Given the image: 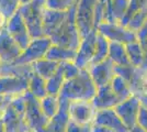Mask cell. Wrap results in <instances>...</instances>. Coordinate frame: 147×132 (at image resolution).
Segmentation results:
<instances>
[{
  "mask_svg": "<svg viewBox=\"0 0 147 132\" xmlns=\"http://www.w3.org/2000/svg\"><path fill=\"white\" fill-rule=\"evenodd\" d=\"M97 89L88 69L82 68L76 77L65 82L58 97L67 101H90L97 94Z\"/></svg>",
  "mask_w": 147,
  "mask_h": 132,
  "instance_id": "1",
  "label": "cell"
},
{
  "mask_svg": "<svg viewBox=\"0 0 147 132\" xmlns=\"http://www.w3.org/2000/svg\"><path fill=\"white\" fill-rule=\"evenodd\" d=\"M49 40L52 44L75 51L78 50L81 37L76 24V6L71 7L68 10L65 20L61 26L49 37Z\"/></svg>",
  "mask_w": 147,
  "mask_h": 132,
  "instance_id": "2",
  "label": "cell"
},
{
  "mask_svg": "<svg viewBox=\"0 0 147 132\" xmlns=\"http://www.w3.org/2000/svg\"><path fill=\"white\" fill-rule=\"evenodd\" d=\"M6 132H32L25 119V94L13 97L1 118Z\"/></svg>",
  "mask_w": 147,
  "mask_h": 132,
  "instance_id": "3",
  "label": "cell"
},
{
  "mask_svg": "<svg viewBox=\"0 0 147 132\" xmlns=\"http://www.w3.org/2000/svg\"><path fill=\"white\" fill-rule=\"evenodd\" d=\"M114 70L129 83L132 95L140 99L141 105L147 107V66H115Z\"/></svg>",
  "mask_w": 147,
  "mask_h": 132,
  "instance_id": "4",
  "label": "cell"
},
{
  "mask_svg": "<svg viewBox=\"0 0 147 132\" xmlns=\"http://www.w3.org/2000/svg\"><path fill=\"white\" fill-rule=\"evenodd\" d=\"M46 0H31L19 9L32 39L45 37L43 32V13Z\"/></svg>",
  "mask_w": 147,
  "mask_h": 132,
  "instance_id": "5",
  "label": "cell"
},
{
  "mask_svg": "<svg viewBox=\"0 0 147 132\" xmlns=\"http://www.w3.org/2000/svg\"><path fill=\"white\" fill-rule=\"evenodd\" d=\"M25 119L32 132H47L49 119L44 114L40 100L29 91L25 93Z\"/></svg>",
  "mask_w": 147,
  "mask_h": 132,
  "instance_id": "6",
  "label": "cell"
},
{
  "mask_svg": "<svg viewBox=\"0 0 147 132\" xmlns=\"http://www.w3.org/2000/svg\"><path fill=\"white\" fill-rule=\"evenodd\" d=\"M98 0H79L76 5V24L81 39L94 29V10Z\"/></svg>",
  "mask_w": 147,
  "mask_h": 132,
  "instance_id": "7",
  "label": "cell"
},
{
  "mask_svg": "<svg viewBox=\"0 0 147 132\" xmlns=\"http://www.w3.org/2000/svg\"><path fill=\"white\" fill-rule=\"evenodd\" d=\"M97 32L102 34L110 43L126 44L137 41L136 32L129 30L127 26L121 23L101 22L97 28Z\"/></svg>",
  "mask_w": 147,
  "mask_h": 132,
  "instance_id": "8",
  "label": "cell"
},
{
  "mask_svg": "<svg viewBox=\"0 0 147 132\" xmlns=\"http://www.w3.org/2000/svg\"><path fill=\"white\" fill-rule=\"evenodd\" d=\"M52 45V42L47 37L32 39L31 43L26 49L22 51L21 55L13 62V65H31L41 58H44L46 52Z\"/></svg>",
  "mask_w": 147,
  "mask_h": 132,
  "instance_id": "9",
  "label": "cell"
},
{
  "mask_svg": "<svg viewBox=\"0 0 147 132\" xmlns=\"http://www.w3.org/2000/svg\"><path fill=\"white\" fill-rule=\"evenodd\" d=\"M6 30L10 34V37L20 45L22 50L26 49V46L32 41V37L26 26V23L22 18L21 13L19 12V10L11 18L7 20Z\"/></svg>",
  "mask_w": 147,
  "mask_h": 132,
  "instance_id": "10",
  "label": "cell"
},
{
  "mask_svg": "<svg viewBox=\"0 0 147 132\" xmlns=\"http://www.w3.org/2000/svg\"><path fill=\"white\" fill-rule=\"evenodd\" d=\"M97 113V109L92 101H69L68 114L69 119L79 125H92Z\"/></svg>",
  "mask_w": 147,
  "mask_h": 132,
  "instance_id": "11",
  "label": "cell"
},
{
  "mask_svg": "<svg viewBox=\"0 0 147 132\" xmlns=\"http://www.w3.org/2000/svg\"><path fill=\"white\" fill-rule=\"evenodd\" d=\"M30 76L0 75V96L17 97L29 89Z\"/></svg>",
  "mask_w": 147,
  "mask_h": 132,
  "instance_id": "12",
  "label": "cell"
},
{
  "mask_svg": "<svg viewBox=\"0 0 147 132\" xmlns=\"http://www.w3.org/2000/svg\"><path fill=\"white\" fill-rule=\"evenodd\" d=\"M141 107V101L137 97L131 96L129 99L121 101L117 106L114 107V111L122 120L125 127L131 130L137 125V117Z\"/></svg>",
  "mask_w": 147,
  "mask_h": 132,
  "instance_id": "13",
  "label": "cell"
},
{
  "mask_svg": "<svg viewBox=\"0 0 147 132\" xmlns=\"http://www.w3.org/2000/svg\"><path fill=\"white\" fill-rule=\"evenodd\" d=\"M114 67H115V65L112 63V61L108 57L107 60H104L100 63L89 65L87 69L89 72V75L91 77L92 82L94 83L97 88H99L110 84L113 77L115 76Z\"/></svg>",
  "mask_w": 147,
  "mask_h": 132,
  "instance_id": "14",
  "label": "cell"
},
{
  "mask_svg": "<svg viewBox=\"0 0 147 132\" xmlns=\"http://www.w3.org/2000/svg\"><path fill=\"white\" fill-rule=\"evenodd\" d=\"M96 37H97V31H92L87 37L81 39L74 62L80 69L87 68L91 64L96 50Z\"/></svg>",
  "mask_w": 147,
  "mask_h": 132,
  "instance_id": "15",
  "label": "cell"
},
{
  "mask_svg": "<svg viewBox=\"0 0 147 132\" xmlns=\"http://www.w3.org/2000/svg\"><path fill=\"white\" fill-rule=\"evenodd\" d=\"M22 49L20 47L10 34L8 33L6 28L0 31V61L2 64H11L18 58Z\"/></svg>",
  "mask_w": 147,
  "mask_h": 132,
  "instance_id": "16",
  "label": "cell"
},
{
  "mask_svg": "<svg viewBox=\"0 0 147 132\" xmlns=\"http://www.w3.org/2000/svg\"><path fill=\"white\" fill-rule=\"evenodd\" d=\"M93 123L109 128L114 132H129V129L122 122V120L115 113L114 109L97 110Z\"/></svg>",
  "mask_w": 147,
  "mask_h": 132,
  "instance_id": "17",
  "label": "cell"
},
{
  "mask_svg": "<svg viewBox=\"0 0 147 132\" xmlns=\"http://www.w3.org/2000/svg\"><path fill=\"white\" fill-rule=\"evenodd\" d=\"M91 101L97 110L114 109V107L121 102L119 97L112 90L110 84L103 87H99L97 89V94Z\"/></svg>",
  "mask_w": 147,
  "mask_h": 132,
  "instance_id": "18",
  "label": "cell"
},
{
  "mask_svg": "<svg viewBox=\"0 0 147 132\" xmlns=\"http://www.w3.org/2000/svg\"><path fill=\"white\" fill-rule=\"evenodd\" d=\"M129 0H107L103 22L121 23L129 9Z\"/></svg>",
  "mask_w": 147,
  "mask_h": 132,
  "instance_id": "19",
  "label": "cell"
},
{
  "mask_svg": "<svg viewBox=\"0 0 147 132\" xmlns=\"http://www.w3.org/2000/svg\"><path fill=\"white\" fill-rule=\"evenodd\" d=\"M66 16H67V11H56V10H49L45 8L43 13L44 35L49 38L61 26Z\"/></svg>",
  "mask_w": 147,
  "mask_h": 132,
  "instance_id": "20",
  "label": "cell"
},
{
  "mask_svg": "<svg viewBox=\"0 0 147 132\" xmlns=\"http://www.w3.org/2000/svg\"><path fill=\"white\" fill-rule=\"evenodd\" d=\"M76 54H77V51L52 44L49 51L46 52L45 57L47 60H51V61H54V62L61 64L65 63V62H75Z\"/></svg>",
  "mask_w": 147,
  "mask_h": 132,
  "instance_id": "21",
  "label": "cell"
},
{
  "mask_svg": "<svg viewBox=\"0 0 147 132\" xmlns=\"http://www.w3.org/2000/svg\"><path fill=\"white\" fill-rule=\"evenodd\" d=\"M31 66H32V69L35 74L47 81L51 76L55 74V72L59 66V63L44 57V58H41L36 62H34L33 64H31Z\"/></svg>",
  "mask_w": 147,
  "mask_h": 132,
  "instance_id": "22",
  "label": "cell"
},
{
  "mask_svg": "<svg viewBox=\"0 0 147 132\" xmlns=\"http://www.w3.org/2000/svg\"><path fill=\"white\" fill-rule=\"evenodd\" d=\"M108 57L115 66H129V63L125 45L121 43H110Z\"/></svg>",
  "mask_w": 147,
  "mask_h": 132,
  "instance_id": "23",
  "label": "cell"
},
{
  "mask_svg": "<svg viewBox=\"0 0 147 132\" xmlns=\"http://www.w3.org/2000/svg\"><path fill=\"white\" fill-rule=\"evenodd\" d=\"M28 91L32 96H34L38 100L47 96V87H46V79L35 74L34 72L29 78V89Z\"/></svg>",
  "mask_w": 147,
  "mask_h": 132,
  "instance_id": "24",
  "label": "cell"
},
{
  "mask_svg": "<svg viewBox=\"0 0 147 132\" xmlns=\"http://www.w3.org/2000/svg\"><path fill=\"white\" fill-rule=\"evenodd\" d=\"M125 49H126L129 63L132 66H135V67L145 66V54L138 41L126 44Z\"/></svg>",
  "mask_w": 147,
  "mask_h": 132,
  "instance_id": "25",
  "label": "cell"
},
{
  "mask_svg": "<svg viewBox=\"0 0 147 132\" xmlns=\"http://www.w3.org/2000/svg\"><path fill=\"white\" fill-rule=\"evenodd\" d=\"M66 79L64 76V72H63V67L61 64H59L58 68L55 72L54 75H52L49 79L46 81V87H47V95L51 96H58L59 91H61L63 85L65 84Z\"/></svg>",
  "mask_w": 147,
  "mask_h": 132,
  "instance_id": "26",
  "label": "cell"
},
{
  "mask_svg": "<svg viewBox=\"0 0 147 132\" xmlns=\"http://www.w3.org/2000/svg\"><path fill=\"white\" fill-rule=\"evenodd\" d=\"M109 46L110 42L104 38L102 34H100L97 32V37H96V50H94V55L91 61V64H97L102 62L104 60L108 58L109 55Z\"/></svg>",
  "mask_w": 147,
  "mask_h": 132,
  "instance_id": "27",
  "label": "cell"
},
{
  "mask_svg": "<svg viewBox=\"0 0 147 132\" xmlns=\"http://www.w3.org/2000/svg\"><path fill=\"white\" fill-rule=\"evenodd\" d=\"M111 88L114 91V94L119 97V99L121 101H124L126 99H129L132 95L131 88L129 86V83L126 82L123 77H121L120 75H117L113 77V79L110 83Z\"/></svg>",
  "mask_w": 147,
  "mask_h": 132,
  "instance_id": "28",
  "label": "cell"
},
{
  "mask_svg": "<svg viewBox=\"0 0 147 132\" xmlns=\"http://www.w3.org/2000/svg\"><path fill=\"white\" fill-rule=\"evenodd\" d=\"M40 106L42 108L44 114L49 119H52L53 117H55L56 113L58 112L59 107H61V101H59L58 96L47 95L44 98L40 99Z\"/></svg>",
  "mask_w": 147,
  "mask_h": 132,
  "instance_id": "29",
  "label": "cell"
},
{
  "mask_svg": "<svg viewBox=\"0 0 147 132\" xmlns=\"http://www.w3.org/2000/svg\"><path fill=\"white\" fill-rule=\"evenodd\" d=\"M30 1L31 0H0V12L8 20L16 12H18V10L23 5Z\"/></svg>",
  "mask_w": 147,
  "mask_h": 132,
  "instance_id": "30",
  "label": "cell"
},
{
  "mask_svg": "<svg viewBox=\"0 0 147 132\" xmlns=\"http://www.w3.org/2000/svg\"><path fill=\"white\" fill-rule=\"evenodd\" d=\"M147 8V0H129V9L126 11V14L124 16V18L121 21V24L127 25L129 19L134 16L137 11H140L142 9Z\"/></svg>",
  "mask_w": 147,
  "mask_h": 132,
  "instance_id": "31",
  "label": "cell"
},
{
  "mask_svg": "<svg viewBox=\"0 0 147 132\" xmlns=\"http://www.w3.org/2000/svg\"><path fill=\"white\" fill-rule=\"evenodd\" d=\"M79 0H46L45 8L56 11H68L71 7L76 6Z\"/></svg>",
  "mask_w": 147,
  "mask_h": 132,
  "instance_id": "32",
  "label": "cell"
},
{
  "mask_svg": "<svg viewBox=\"0 0 147 132\" xmlns=\"http://www.w3.org/2000/svg\"><path fill=\"white\" fill-rule=\"evenodd\" d=\"M146 20H147V8H145V9H142V10H140V11H137V12L135 13L134 16L129 19V23H127L126 26L129 28V30L137 32L143 26V24L146 22Z\"/></svg>",
  "mask_w": 147,
  "mask_h": 132,
  "instance_id": "33",
  "label": "cell"
},
{
  "mask_svg": "<svg viewBox=\"0 0 147 132\" xmlns=\"http://www.w3.org/2000/svg\"><path fill=\"white\" fill-rule=\"evenodd\" d=\"M61 67H63V72H64V76H65V79H71L74 77L79 74V72L81 69L74 63V62H65V63H61Z\"/></svg>",
  "mask_w": 147,
  "mask_h": 132,
  "instance_id": "34",
  "label": "cell"
},
{
  "mask_svg": "<svg viewBox=\"0 0 147 132\" xmlns=\"http://www.w3.org/2000/svg\"><path fill=\"white\" fill-rule=\"evenodd\" d=\"M136 34H137V41H138V43L141 44L142 49L144 51L145 66H147V20L141 29L136 32Z\"/></svg>",
  "mask_w": 147,
  "mask_h": 132,
  "instance_id": "35",
  "label": "cell"
},
{
  "mask_svg": "<svg viewBox=\"0 0 147 132\" xmlns=\"http://www.w3.org/2000/svg\"><path fill=\"white\" fill-rule=\"evenodd\" d=\"M92 125H79L69 119L65 132H91Z\"/></svg>",
  "mask_w": 147,
  "mask_h": 132,
  "instance_id": "36",
  "label": "cell"
},
{
  "mask_svg": "<svg viewBox=\"0 0 147 132\" xmlns=\"http://www.w3.org/2000/svg\"><path fill=\"white\" fill-rule=\"evenodd\" d=\"M137 126H140L147 132V107L141 105L140 111H138V117H137Z\"/></svg>",
  "mask_w": 147,
  "mask_h": 132,
  "instance_id": "37",
  "label": "cell"
},
{
  "mask_svg": "<svg viewBox=\"0 0 147 132\" xmlns=\"http://www.w3.org/2000/svg\"><path fill=\"white\" fill-rule=\"evenodd\" d=\"M13 97H8V96H0V120L2 118L5 110L7 109L8 105L10 104V101L12 100Z\"/></svg>",
  "mask_w": 147,
  "mask_h": 132,
  "instance_id": "38",
  "label": "cell"
},
{
  "mask_svg": "<svg viewBox=\"0 0 147 132\" xmlns=\"http://www.w3.org/2000/svg\"><path fill=\"white\" fill-rule=\"evenodd\" d=\"M91 132H114L113 130H111L109 128H105V127L99 126V125H94L92 123V130Z\"/></svg>",
  "mask_w": 147,
  "mask_h": 132,
  "instance_id": "39",
  "label": "cell"
},
{
  "mask_svg": "<svg viewBox=\"0 0 147 132\" xmlns=\"http://www.w3.org/2000/svg\"><path fill=\"white\" fill-rule=\"evenodd\" d=\"M6 24H7V18L0 12V31L6 28Z\"/></svg>",
  "mask_w": 147,
  "mask_h": 132,
  "instance_id": "40",
  "label": "cell"
},
{
  "mask_svg": "<svg viewBox=\"0 0 147 132\" xmlns=\"http://www.w3.org/2000/svg\"><path fill=\"white\" fill-rule=\"evenodd\" d=\"M129 132H146V131H144V130L142 129L141 127L137 126V125H136V126H135L134 128H132V129L129 130Z\"/></svg>",
  "mask_w": 147,
  "mask_h": 132,
  "instance_id": "41",
  "label": "cell"
},
{
  "mask_svg": "<svg viewBox=\"0 0 147 132\" xmlns=\"http://www.w3.org/2000/svg\"><path fill=\"white\" fill-rule=\"evenodd\" d=\"M0 132H6L5 131V128H3V125H2V122H1V120H0Z\"/></svg>",
  "mask_w": 147,
  "mask_h": 132,
  "instance_id": "42",
  "label": "cell"
},
{
  "mask_svg": "<svg viewBox=\"0 0 147 132\" xmlns=\"http://www.w3.org/2000/svg\"><path fill=\"white\" fill-rule=\"evenodd\" d=\"M0 75H1V61H0Z\"/></svg>",
  "mask_w": 147,
  "mask_h": 132,
  "instance_id": "43",
  "label": "cell"
}]
</instances>
